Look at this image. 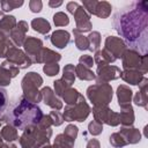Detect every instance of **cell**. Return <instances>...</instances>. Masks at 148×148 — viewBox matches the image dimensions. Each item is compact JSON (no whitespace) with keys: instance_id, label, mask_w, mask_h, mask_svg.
Returning a JSON list of instances; mask_svg holds the SVG:
<instances>
[{"instance_id":"13","label":"cell","mask_w":148,"mask_h":148,"mask_svg":"<svg viewBox=\"0 0 148 148\" xmlns=\"http://www.w3.org/2000/svg\"><path fill=\"white\" fill-rule=\"evenodd\" d=\"M73 15H74L75 23H76V28H74V30H76L80 34L91 31L92 24L90 21V15L86 12V9L81 5L79 6V8L75 10V13Z\"/></svg>"},{"instance_id":"35","label":"cell","mask_w":148,"mask_h":148,"mask_svg":"<svg viewBox=\"0 0 148 148\" xmlns=\"http://www.w3.org/2000/svg\"><path fill=\"white\" fill-rule=\"evenodd\" d=\"M23 0H2L0 1L2 12H10L15 8H18L23 5Z\"/></svg>"},{"instance_id":"50","label":"cell","mask_w":148,"mask_h":148,"mask_svg":"<svg viewBox=\"0 0 148 148\" xmlns=\"http://www.w3.org/2000/svg\"><path fill=\"white\" fill-rule=\"evenodd\" d=\"M62 5V1H53V0H50L49 1V6L52 7V8H56V7H59Z\"/></svg>"},{"instance_id":"3","label":"cell","mask_w":148,"mask_h":148,"mask_svg":"<svg viewBox=\"0 0 148 148\" xmlns=\"http://www.w3.org/2000/svg\"><path fill=\"white\" fill-rule=\"evenodd\" d=\"M51 136V127H44L38 124L25 128L22 135L18 138V141L21 148H42L43 146L50 143Z\"/></svg>"},{"instance_id":"25","label":"cell","mask_w":148,"mask_h":148,"mask_svg":"<svg viewBox=\"0 0 148 148\" xmlns=\"http://www.w3.org/2000/svg\"><path fill=\"white\" fill-rule=\"evenodd\" d=\"M31 28L42 35H46L51 30V24L44 17H36L31 21Z\"/></svg>"},{"instance_id":"2","label":"cell","mask_w":148,"mask_h":148,"mask_svg":"<svg viewBox=\"0 0 148 148\" xmlns=\"http://www.w3.org/2000/svg\"><path fill=\"white\" fill-rule=\"evenodd\" d=\"M44 113L38 104H34L27 101L23 96H20L6 112L0 117L2 123L14 126L16 130L24 131L28 127L38 125Z\"/></svg>"},{"instance_id":"43","label":"cell","mask_w":148,"mask_h":148,"mask_svg":"<svg viewBox=\"0 0 148 148\" xmlns=\"http://www.w3.org/2000/svg\"><path fill=\"white\" fill-rule=\"evenodd\" d=\"M1 66L8 71V73H9V75H10V77H12V79H13V77H15V76L18 74V72H20V68H18V67H16L14 64L9 62L8 60H3V61H2V64H1Z\"/></svg>"},{"instance_id":"17","label":"cell","mask_w":148,"mask_h":148,"mask_svg":"<svg viewBox=\"0 0 148 148\" xmlns=\"http://www.w3.org/2000/svg\"><path fill=\"white\" fill-rule=\"evenodd\" d=\"M139 90L133 97V102L138 106H142L146 110L148 109V102H147V92H148V79L145 76L141 82L138 84Z\"/></svg>"},{"instance_id":"40","label":"cell","mask_w":148,"mask_h":148,"mask_svg":"<svg viewBox=\"0 0 148 148\" xmlns=\"http://www.w3.org/2000/svg\"><path fill=\"white\" fill-rule=\"evenodd\" d=\"M53 87H54V94L57 95V96H62V94H64V91L67 89V88H69V86L64 81V80H61V79H59V80H56L54 82H53Z\"/></svg>"},{"instance_id":"9","label":"cell","mask_w":148,"mask_h":148,"mask_svg":"<svg viewBox=\"0 0 148 148\" xmlns=\"http://www.w3.org/2000/svg\"><path fill=\"white\" fill-rule=\"evenodd\" d=\"M82 7L89 15H96L99 18H108L112 10V6L108 1L83 0Z\"/></svg>"},{"instance_id":"12","label":"cell","mask_w":148,"mask_h":148,"mask_svg":"<svg viewBox=\"0 0 148 148\" xmlns=\"http://www.w3.org/2000/svg\"><path fill=\"white\" fill-rule=\"evenodd\" d=\"M104 49L106 51H109L116 59H120L123 58L125 51L128 49L125 44V42L120 38V37H116V36H108L105 38V43H104Z\"/></svg>"},{"instance_id":"48","label":"cell","mask_w":148,"mask_h":148,"mask_svg":"<svg viewBox=\"0 0 148 148\" xmlns=\"http://www.w3.org/2000/svg\"><path fill=\"white\" fill-rule=\"evenodd\" d=\"M79 3L77 2H75V1H71V2H68L67 5H66V9L68 10V13H71V14H74L75 13V10L79 8Z\"/></svg>"},{"instance_id":"22","label":"cell","mask_w":148,"mask_h":148,"mask_svg":"<svg viewBox=\"0 0 148 148\" xmlns=\"http://www.w3.org/2000/svg\"><path fill=\"white\" fill-rule=\"evenodd\" d=\"M92 59H94V62L97 64V67H102V66L110 65L111 62H114V61L117 60V59H116L109 51H106L105 49L96 51Z\"/></svg>"},{"instance_id":"53","label":"cell","mask_w":148,"mask_h":148,"mask_svg":"<svg viewBox=\"0 0 148 148\" xmlns=\"http://www.w3.org/2000/svg\"><path fill=\"white\" fill-rule=\"evenodd\" d=\"M2 16H3V12H2V10H0V20L2 18Z\"/></svg>"},{"instance_id":"46","label":"cell","mask_w":148,"mask_h":148,"mask_svg":"<svg viewBox=\"0 0 148 148\" xmlns=\"http://www.w3.org/2000/svg\"><path fill=\"white\" fill-rule=\"evenodd\" d=\"M64 133H65L66 135H68L69 138H72V139H74V140H75V139H76V136H77V133H79V128H77V126L69 124V125H67V126H66V128H65Z\"/></svg>"},{"instance_id":"41","label":"cell","mask_w":148,"mask_h":148,"mask_svg":"<svg viewBox=\"0 0 148 148\" xmlns=\"http://www.w3.org/2000/svg\"><path fill=\"white\" fill-rule=\"evenodd\" d=\"M88 132L91 134V135H99L102 132H103V125L96 120H92L89 123L88 125Z\"/></svg>"},{"instance_id":"24","label":"cell","mask_w":148,"mask_h":148,"mask_svg":"<svg viewBox=\"0 0 148 148\" xmlns=\"http://www.w3.org/2000/svg\"><path fill=\"white\" fill-rule=\"evenodd\" d=\"M120 77L126 82L132 86H138L141 80L145 77V75L138 71H123L120 73Z\"/></svg>"},{"instance_id":"38","label":"cell","mask_w":148,"mask_h":148,"mask_svg":"<svg viewBox=\"0 0 148 148\" xmlns=\"http://www.w3.org/2000/svg\"><path fill=\"white\" fill-rule=\"evenodd\" d=\"M109 141H110L111 146L114 147V148H121V147L127 146L126 141L124 140V138L120 135L119 132H117V133H112V134L110 135V138H109Z\"/></svg>"},{"instance_id":"31","label":"cell","mask_w":148,"mask_h":148,"mask_svg":"<svg viewBox=\"0 0 148 148\" xmlns=\"http://www.w3.org/2000/svg\"><path fill=\"white\" fill-rule=\"evenodd\" d=\"M75 77H76V75H75V66L72 65V64H67L64 67L61 80H64L69 87H72V84L75 81Z\"/></svg>"},{"instance_id":"10","label":"cell","mask_w":148,"mask_h":148,"mask_svg":"<svg viewBox=\"0 0 148 148\" xmlns=\"http://www.w3.org/2000/svg\"><path fill=\"white\" fill-rule=\"evenodd\" d=\"M6 60H8L9 62L14 64L16 67H18L20 69H24L28 68L32 65L31 60L27 57L25 52L23 50H21L20 47L13 46L8 50L7 54H6Z\"/></svg>"},{"instance_id":"34","label":"cell","mask_w":148,"mask_h":148,"mask_svg":"<svg viewBox=\"0 0 148 148\" xmlns=\"http://www.w3.org/2000/svg\"><path fill=\"white\" fill-rule=\"evenodd\" d=\"M73 35H74L75 46L77 47V50H80V51L88 50V47H89V42H88L87 36H84L83 34L77 32V31L74 30V29H73Z\"/></svg>"},{"instance_id":"6","label":"cell","mask_w":148,"mask_h":148,"mask_svg":"<svg viewBox=\"0 0 148 148\" xmlns=\"http://www.w3.org/2000/svg\"><path fill=\"white\" fill-rule=\"evenodd\" d=\"M91 109L89 106V104L86 102V98L83 97V95L80 97V99L72 105H66L62 117H64V121H79V123H83L88 116L90 114Z\"/></svg>"},{"instance_id":"37","label":"cell","mask_w":148,"mask_h":148,"mask_svg":"<svg viewBox=\"0 0 148 148\" xmlns=\"http://www.w3.org/2000/svg\"><path fill=\"white\" fill-rule=\"evenodd\" d=\"M8 106H9V98H8L7 90L0 87V117L6 112Z\"/></svg>"},{"instance_id":"55","label":"cell","mask_w":148,"mask_h":148,"mask_svg":"<svg viewBox=\"0 0 148 148\" xmlns=\"http://www.w3.org/2000/svg\"><path fill=\"white\" fill-rule=\"evenodd\" d=\"M0 139H2V138H1V135H0Z\"/></svg>"},{"instance_id":"26","label":"cell","mask_w":148,"mask_h":148,"mask_svg":"<svg viewBox=\"0 0 148 148\" xmlns=\"http://www.w3.org/2000/svg\"><path fill=\"white\" fill-rule=\"evenodd\" d=\"M0 135L2 138L3 141L6 142H14L16 140H18V133H17V130L12 126V125H8L6 124L1 131H0Z\"/></svg>"},{"instance_id":"5","label":"cell","mask_w":148,"mask_h":148,"mask_svg":"<svg viewBox=\"0 0 148 148\" xmlns=\"http://www.w3.org/2000/svg\"><path fill=\"white\" fill-rule=\"evenodd\" d=\"M113 90L109 83L96 82L87 89V97L94 104V106H108L112 101Z\"/></svg>"},{"instance_id":"52","label":"cell","mask_w":148,"mask_h":148,"mask_svg":"<svg viewBox=\"0 0 148 148\" xmlns=\"http://www.w3.org/2000/svg\"><path fill=\"white\" fill-rule=\"evenodd\" d=\"M0 148H5V142L2 139H0Z\"/></svg>"},{"instance_id":"14","label":"cell","mask_w":148,"mask_h":148,"mask_svg":"<svg viewBox=\"0 0 148 148\" xmlns=\"http://www.w3.org/2000/svg\"><path fill=\"white\" fill-rule=\"evenodd\" d=\"M120 68L113 65H106L102 67H97L96 71V82H105L109 83L110 81L117 80L120 77Z\"/></svg>"},{"instance_id":"42","label":"cell","mask_w":148,"mask_h":148,"mask_svg":"<svg viewBox=\"0 0 148 148\" xmlns=\"http://www.w3.org/2000/svg\"><path fill=\"white\" fill-rule=\"evenodd\" d=\"M10 80H12V77H10L8 71L0 65V87L9 86L10 84Z\"/></svg>"},{"instance_id":"16","label":"cell","mask_w":148,"mask_h":148,"mask_svg":"<svg viewBox=\"0 0 148 148\" xmlns=\"http://www.w3.org/2000/svg\"><path fill=\"white\" fill-rule=\"evenodd\" d=\"M42 92V97H43V102L45 103V105L50 106L51 109L59 111L62 109V102L58 98V96L54 94V91L50 88V87H44L40 90Z\"/></svg>"},{"instance_id":"49","label":"cell","mask_w":148,"mask_h":148,"mask_svg":"<svg viewBox=\"0 0 148 148\" xmlns=\"http://www.w3.org/2000/svg\"><path fill=\"white\" fill-rule=\"evenodd\" d=\"M86 148H101V145H99V141L97 139H90L88 142H87V147Z\"/></svg>"},{"instance_id":"18","label":"cell","mask_w":148,"mask_h":148,"mask_svg":"<svg viewBox=\"0 0 148 148\" xmlns=\"http://www.w3.org/2000/svg\"><path fill=\"white\" fill-rule=\"evenodd\" d=\"M51 43L58 49H65L71 42V35L66 30H56L50 36Z\"/></svg>"},{"instance_id":"1","label":"cell","mask_w":148,"mask_h":148,"mask_svg":"<svg viewBox=\"0 0 148 148\" xmlns=\"http://www.w3.org/2000/svg\"><path fill=\"white\" fill-rule=\"evenodd\" d=\"M112 25L126 46L142 56L148 51V2L133 1L120 8L114 15Z\"/></svg>"},{"instance_id":"23","label":"cell","mask_w":148,"mask_h":148,"mask_svg":"<svg viewBox=\"0 0 148 148\" xmlns=\"http://www.w3.org/2000/svg\"><path fill=\"white\" fill-rule=\"evenodd\" d=\"M134 110L132 108V105H127V106H123L120 108V112H119V120L121 126L124 127H128L132 126L134 124Z\"/></svg>"},{"instance_id":"45","label":"cell","mask_w":148,"mask_h":148,"mask_svg":"<svg viewBox=\"0 0 148 148\" xmlns=\"http://www.w3.org/2000/svg\"><path fill=\"white\" fill-rule=\"evenodd\" d=\"M79 64H81V65H83L84 67L91 69V67L94 66L95 62H94V59H92L91 56H89V54H83V56H81V57L79 58Z\"/></svg>"},{"instance_id":"8","label":"cell","mask_w":148,"mask_h":148,"mask_svg":"<svg viewBox=\"0 0 148 148\" xmlns=\"http://www.w3.org/2000/svg\"><path fill=\"white\" fill-rule=\"evenodd\" d=\"M92 114L94 120L103 124H106L109 126H118L120 124L119 120V113L111 110L109 106H94L92 108Z\"/></svg>"},{"instance_id":"32","label":"cell","mask_w":148,"mask_h":148,"mask_svg":"<svg viewBox=\"0 0 148 148\" xmlns=\"http://www.w3.org/2000/svg\"><path fill=\"white\" fill-rule=\"evenodd\" d=\"M13 43L9 36L2 31H0V58H6V54L10 47H13Z\"/></svg>"},{"instance_id":"27","label":"cell","mask_w":148,"mask_h":148,"mask_svg":"<svg viewBox=\"0 0 148 148\" xmlns=\"http://www.w3.org/2000/svg\"><path fill=\"white\" fill-rule=\"evenodd\" d=\"M17 21L16 17L13 15H3L2 18L0 20V31L9 35V32L16 27Z\"/></svg>"},{"instance_id":"15","label":"cell","mask_w":148,"mask_h":148,"mask_svg":"<svg viewBox=\"0 0 148 148\" xmlns=\"http://www.w3.org/2000/svg\"><path fill=\"white\" fill-rule=\"evenodd\" d=\"M28 29H29V25L25 21H18L16 27L9 32V38L13 43L14 46L16 47H20V46H23V43L25 40V34L28 32Z\"/></svg>"},{"instance_id":"7","label":"cell","mask_w":148,"mask_h":148,"mask_svg":"<svg viewBox=\"0 0 148 148\" xmlns=\"http://www.w3.org/2000/svg\"><path fill=\"white\" fill-rule=\"evenodd\" d=\"M123 68L124 71H138L143 75L148 71V57L140 54L139 52L127 49L123 56Z\"/></svg>"},{"instance_id":"33","label":"cell","mask_w":148,"mask_h":148,"mask_svg":"<svg viewBox=\"0 0 148 148\" xmlns=\"http://www.w3.org/2000/svg\"><path fill=\"white\" fill-rule=\"evenodd\" d=\"M88 42H89V47L88 50L91 52H96L98 51L99 46H101V34L98 31H90L89 35L87 36Z\"/></svg>"},{"instance_id":"51","label":"cell","mask_w":148,"mask_h":148,"mask_svg":"<svg viewBox=\"0 0 148 148\" xmlns=\"http://www.w3.org/2000/svg\"><path fill=\"white\" fill-rule=\"evenodd\" d=\"M42 148H57V147H56L54 145H50V143H49V145H45V146H43Z\"/></svg>"},{"instance_id":"20","label":"cell","mask_w":148,"mask_h":148,"mask_svg":"<svg viewBox=\"0 0 148 148\" xmlns=\"http://www.w3.org/2000/svg\"><path fill=\"white\" fill-rule=\"evenodd\" d=\"M117 98H118V105L120 108L131 105L132 98H133V91L132 89L126 84H120L117 88Z\"/></svg>"},{"instance_id":"11","label":"cell","mask_w":148,"mask_h":148,"mask_svg":"<svg viewBox=\"0 0 148 148\" xmlns=\"http://www.w3.org/2000/svg\"><path fill=\"white\" fill-rule=\"evenodd\" d=\"M23 47H24V52H25L27 57L31 60V62L37 64L39 53H40L42 49L44 47L43 40L37 37H27L23 43Z\"/></svg>"},{"instance_id":"30","label":"cell","mask_w":148,"mask_h":148,"mask_svg":"<svg viewBox=\"0 0 148 148\" xmlns=\"http://www.w3.org/2000/svg\"><path fill=\"white\" fill-rule=\"evenodd\" d=\"M74 143H75V140L69 138L65 133L58 134L56 136V139H54V142H53V145L57 148H73Z\"/></svg>"},{"instance_id":"47","label":"cell","mask_w":148,"mask_h":148,"mask_svg":"<svg viewBox=\"0 0 148 148\" xmlns=\"http://www.w3.org/2000/svg\"><path fill=\"white\" fill-rule=\"evenodd\" d=\"M29 8L32 13H39L43 8V2L40 0H31L29 2Z\"/></svg>"},{"instance_id":"4","label":"cell","mask_w":148,"mask_h":148,"mask_svg":"<svg viewBox=\"0 0 148 148\" xmlns=\"http://www.w3.org/2000/svg\"><path fill=\"white\" fill-rule=\"evenodd\" d=\"M42 86H43V77L38 73H36V72L27 73L21 81V87L23 90L22 96L27 101H29L34 104H38L43 99L42 92H40V90H38Z\"/></svg>"},{"instance_id":"54","label":"cell","mask_w":148,"mask_h":148,"mask_svg":"<svg viewBox=\"0 0 148 148\" xmlns=\"http://www.w3.org/2000/svg\"><path fill=\"white\" fill-rule=\"evenodd\" d=\"M2 125V120H1V118H0V126Z\"/></svg>"},{"instance_id":"36","label":"cell","mask_w":148,"mask_h":148,"mask_svg":"<svg viewBox=\"0 0 148 148\" xmlns=\"http://www.w3.org/2000/svg\"><path fill=\"white\" fill-rule=\"evenodd\" d=\"M53 23L56 27H65L69 24V17L64 12H58L53 15Z\"/></svg>"},{"instance_id":"28","label":"cell","mask_w":148,"mask_h":148,"mask_svg":"<svg viewBox=\"0 0 148 148\" xmlns=\"http://www.w3.org/2000/svg\"><path fill=\"white\" fill-rule=\"evenodd\" d=\"M75 75L80 80H84V81H92L96 79V74L90 68H87L81 64L75 66Z\"/></svg>"},{"instance_id":"21","label":"cell","mask_w":148,"mask_h":148,"mask_svg":"<svg viewBox=\"0 0 148 148\" xmlns=\"http://www.w3.org/2000/svg\"><path fill=\"white\" fill-rule=\"evenodd\" d=\"M60 59H61L60 53H58L51 49L43 47L39 53L37 64H53V62H58Z\"/></svg>"},{"instance_id":"29","label":"cell","mask_w":148,"mask_h":148,"mask_svg":"<svg viewBox=\"0 0 148 148\" xmlns=\"http://www.w3.org/2000/svg\"><path fill=\"white\" fill-rule=\"evenodd\" d=\"M81 96H82V95L79 92L77 89L69 87V88H67V89L64 91V94H62L61 97H62L64 102H65L67 105H72V104H75V103L80 99Z\"/></svg>"},{"instance_id":"44","label":"cell","mask_w":148,"mask_h":148,"mask_svg":"<svg viewBox=\"0 0 148 148\" xmlns=\"http://www.w3.org/2000/svg\"><path fill=\"white\" fill-rule=\"evenodd\" d=\"M49 116H50V118H51V120H52V125H53V126H60V125L64 123L62 113H60L59 111L53 110V111H51V112L49 113Z\"/></svg>"},{"instance_id":"19","label":"cell","mask_w":148,"mask_h":148,"mask_svg":"<svg viewBox=\"0 0 148 148\" xmlns=\"http://www.w3.org/2000/svg\"><path fill=\"white\" fill-rule=\"evenodd\" d=\"M119 133L124 138V140L126 141L127 145H135V143L140 142V140H141L140 131L138 128L133 127V126H128V127L121 126Z\"/></svg>"},{"instance_id":"39","label":"cell","mask_w":148,"mask_h":148,"mask_svg":"<svg viewBox=\"0 0 148 148\" xmlns=\"http://www.w3.org/2000/svg\"><path fill=\"white\" fill-rule=\"evenodd\" d=\"M60 71V66L58 65V62H53V64H45L43 66V72L47 75V76H54L59 73Z\"/></svg>"}]
</instances>
